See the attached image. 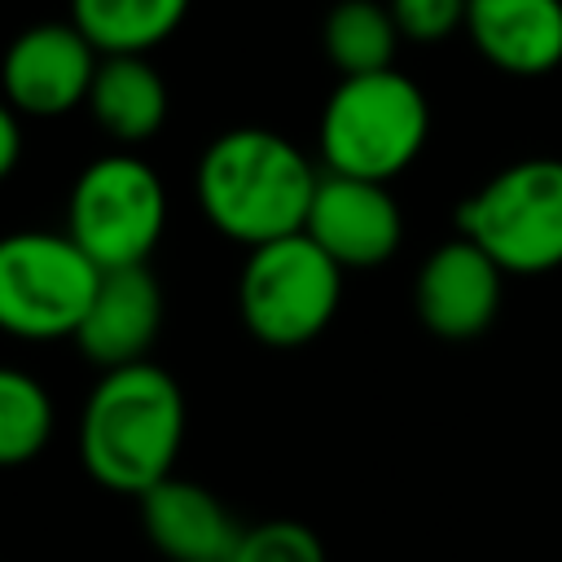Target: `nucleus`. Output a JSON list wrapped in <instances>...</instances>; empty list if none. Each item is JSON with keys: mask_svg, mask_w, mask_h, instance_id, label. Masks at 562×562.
Masks as SVG:
<instances>
[{"mask_svg": "<svg viewBox=\"0 0 562 562\" xmlns=\"http://www.w3.org/2000/svg\"><path fill=\"white\" fill-rule=\"evenodd\" d=\"M162 329V285L158 277L140 268H110L101 272L97 299L75 334L79 351L105 373L123 364L149 360V347Z\"/></svg>", "mask_w": 562, "mask_h": 562, "instance_id": "nucleus-11", "label": "nucleus"}, {"mask_svg": "<svg viewBox=\"0 0 562 562\" xmlns=\"http://www.w3.org/2000/svg\"><path fill=\"white\" fill-rule=\"evenodd\" d=\"M97 66L101 53L70 18L35 22L18 31L13 44L4 48V66H0L4 105L18 110L22 119H61L88 105Z\"/></svg>", "mask_w": 562, "mask_h": 562, "instance_id": "nucleus-8", "label": "nucleus"}, {"mask_svg": "<svg viewBox=\"0 0 562 562\" xmlns=\"http://www.w3.org/2000/svg\"><path fill=\"white\" fill-rule=\"evenodd\" d=\"M316 184V162L263 123L220 132L193 167V198L206 224L246 250L303 233Z\"/></svg>", "mask_w": 562, "mask_h": 562, "instance_id": "nucleus-1", "label": "nucleus"}, {"mask_svg": "<svg viewBox=\"0 0 562 562\" xmlns=\"http://www.w3.org/2000/svg\"><path fill=\"white\" fill-rule=\"evenodd\" d=\"M342 277L347 272L307 233L246 250L237 277V312L246 334L277 351L316 342L342 303Z\"/></svg>", "mask_w": 562, "mask_h": 562, "instance_id": "nucleus-5", "label": "nucleus"}, {"mask_svg": "<svg viewBox=\"0 0 562 562\" xmlns=\"http://www.w3.org/2000/svg\"><path fill=\"white\" fill-rule=\"evenodd\" d=\"M430 136V101L400 66L378 75H347L321 105L316 149L334 176L391 184L408 171Z\"/></svg>", "mask_w": 562, "mask_h": 562, "instance_id": "nucleus-3", "label": "nucleus"}, {"mask_svg": "<svg viewBox=\"0 0 562 562\" xmlns=\"http://www.w3.org/2000/svg\"><path fill=\"white\" fill-rule=\"evenodd\" d=\"M400 40L404 35L391 18V4L382 0H338L321 22V44L338 79L391 70Z\"/></svg>", "mask_w": 562, "mask_h": 562, "instance_id": "nucleus-16", "label": "nucleus"}, {"mask_svg": "<svg viewBox=\"0 0 562 562\" xmlns=\"http://www.w3.org/2000/svg\"><path fill=\"white\" fill-rule=\"evenodd\" d=\"M233 562H325V540L299 518H263L241 531Z\"/></svg>", "mask_w": 562, "mask_h": 562, "instance_id": "nucleus-18", "label": "nucleus"}, {"mask_svg": "<svg viewBox=\"0 0 562 562\" xmlns=\"http://www.w3.org/2000/svg\"><path fill=\"white\" fill-rule=\"evenodd\" d=\"M193 0H70V22L101 57H145L171 40Z\"/></svg>", "mask_w": 562, "mask_h": 562, "instance_id": "nucleus-15", "label": "nucleus"}, {"mask_svg": "<svg viewBox=\"0 0 562 562\" xmlns=\"http://www.w3.org/2000/svg\"><path fill=\"white\" fill-rule=\"evenodd\" d=\"M101 285V268L70 233H9L0 241V325L26 342L75 338Z\"/></svg>", "mask_w": 562, "mask_h": 562, "instance_id": "nucleus-7", "label": "nucleus"}, {"mask_svg": "<svg viewBox=\"0 0 562 562\" xmlns=\"http://www.w3.org/2000/svg\"><path fill=\"white\" fill-rule=\"evenodd\" d=\"M342 272H369L386 263L404 241V211L391 184L321 171L307 228H303Z\"/></svg>", "mask_w": 562, "mask_h": 562, "instance_id": "nucleus-10", "label": "nucleus"}, {"mask_svg": "<svg viewBox=\"0 0 562 562\" xmlns=\"http://www.w3.org/2000/svg\"><path fill=\"white\" fill-rule=\"evenodd\" d=\"M22 114L18 110H0V176H13L22 162Z\"/></svg>", "mask_w": 562, "mask_h": 562, "instance_id": "nucleus-20", "label": "nucleus"}, {"mask_svg": "<svg viewBox=\"0 0 562 562\" xmlns=\"http://www.w3.org/2000/svg\"><path fill=\"white\" fill-rule=\"evenodd\" d=\"M452 220L505 277H544L562 268V158L531 154L505 162L457 202Z\"/></svg>", "mask_w": 562, "mask_h": 562, "instance_id": "nucleus-4", "label": "nucleus"}, {"mask_svg": "<svg viewBox=\"0 0 562 562\" xmlns=\"http://www.w3.org/2000/svg\"><path fill=\"white\" fill-rule=\"evenodd\" d=\"M83 110L110 140L145 145L162 132L171 114V92L149 57H101Z\"/></svg>", "mask_w": 562, "mask_h": 562, "instance_id": "nucleus-14", "label": "nucleus"}, {"mask_svg": "<svg viewBox=\"0 0 562 562\" xmlns=\"http://www.w3.org/2000/svg\"><path fill=\"white\" fill-rule=\"evenodd\" d=\"M184 448V391L154 360L105 369L79 413V461L92 483L145 496L176 474Z\"/></svg>", "mask_w": 562, "mask_h": 562, "instance_id": "nucleus-2", "label": "nucleus"}, {"mask_svg": "<svg viewBox=\"0 0 562 562\" xmlns=\"http://www.w3.org/2000/svg\"><path fill=\"white\" fill-rule=\"evenodd\" d=\"M140 527L167 562H233L246 531L211 487L180 474L140 496Z\"/></svg>", "mask_w": 562, "mask_h": 562, "instance_id": "nucleus-12", "label": "nucleus"}, {"mask_svg": "<svg viewBox=\"0 0 562 562\" xmlns=\"http://www.w3.org/2000/svg\"><path fill=\"white\" fill-rule=\"evenodd\" d=\"M465 40L487 66L540 79L562 66V0H470Z\"/></svg>", "mask_w": 562, "mask_h": 562, "instance_id": "nucleus-13", "label": "nucleus"}, {"mask_svg": "<svg viewBox=\"0 0 562 562\" xmlns=\"http://www.w3.org/2000/svg\"><path fill=\"white\" fill-rule=\"evenodd\" d=\"M167 228V189L136 154L92 158L66 202L70 241L101 268H140Z\"/></svg>", "mask_w": 562, "mask_h": 562, "instance_id": "nucleus-6", "label": "nucleus"}, {"mask_svg": "<svg viewBox=\"0 0 562 562\" xmlns=\"http://www.w3.org/2000/svg\"><path fill=\"white\" fill-rule=\"evenodd\" d=\"M391 18L404 40L413 44H439L457 31H465V4L470 0H386Z\"/></svg>", "mask_w": 562, "mask_h": 562, "instance_id": "nucleus-19", "label": "nucleus"}, {"mask_svg": "<svg viewBox=\"0 0 562 562\" xmlns=\"http://www.w3.org/2000/svg\"><path fill=\"white\" fill-rule=\"evenodd\" d=\"M53 426H57V408L44 382L22 369H4L0 373V461L4 465L35 461L48 448Z\"/></svg>", "mask_w": 562, "mask_h": 562, "instance_id": "nucleus-17", "label": "nucleus"}, {"mask_svg": "<svg viewBox=\"0 0 562 562\" xmlns=\"http://www.w3.org/2000/svg\"><path fill=\"white\" fill-rule=\"evenodd\" d=\"M501 294H505L501 263L461 233L435 246L413 281L417 321L443 342H470L487 334L501 312Z\"/></svg>", "mask_w": 562, "mask_h": 562, "instance_id": "nucleus-9", "label": "nucleus"}]
</instances>
